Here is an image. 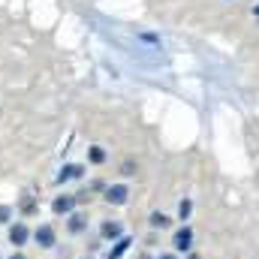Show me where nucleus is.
Listing matches in <instances>:
<instances>
[{"label": "nucleus", "instance_id": "9", "mask_svg": "<svg viewBox=\"0 0 259 259\" xmlns=\"http://www.w3.org/2000/svg\"><path fill=\"white\" fill-rule=\"evenodd\" d=\"M148 226H151L154 232H157V229H169V226H172V217H169V214H163V211H151Z\"/></svg>", "mask_w": 259, "mask_h": 259}, {"label": "nucleus", "instance_id": "3", "mask_svg": "<svg viewBox=\"0 0 259 259\" xmlns=\"http://www.w3.org/2000/svg\"><path fill=\"white\" fill-rule=\"evenodd\" d=\"M30 235H33V232H30L27 223H21V220L9 226V244H12V247H24V244L30 241Z\"/></svg>", "mask_w": 259, "mask_h": 259}, {"label": "nucleus", "instance_id": "5", "mask_svg": "<svg viewBox=\"0 0 259 259\" xmlns=\"http://www.w3.org/2000/svg\"><path fill=\"white\" fill-rule=\"evenodd\" d=\"M103 199H106L109 205H118V208H121V205L130 202V187L127 184H112V187H106V196H103Z\"/></svg>", "mask_w": 259, "mask_h": 259}, {"label": "nucleus", "instance_id": "12", "mask_svg": "<svg viewBox=\"0 0 259 259\" xmlns=\"http://www.w3.org/2000/svg\"><path fill=\"white\" fill-rule=\"evenodd\" d=\"M88 160H91V163H97V166H100V163H106V151H103V148H100V145H94V148H91V151H88Z\"/></svg>", "mask_w": 259, "mask_h": 259}, {"label": "nucleus", "instance_id": "8", "mask_svg": "<svg viewBox=\"0 0 259 259\" xmlns=\"http://www.w3.org/2000/svg\"><path fill=\"white\" fill-rule=\"evenodd\" d=\"M84 175V166L81 163H66L64 169H61V175H58V184H66V181H78Z\"/></svg>", "mask_w": 259, "mask_h": 259}, {"label": "nucleus", "instance_id": "10", "mask_svg": "<svg viewBox=\"0 0 259 259\" xmlns=\"http://www.w3.org/2000/svg\"><path fill=\"white\" fill-rule=\"evenodd\" d=\"M18 211L24 214V217H33L36 211H39V202L33 199L30 193H21V202H18Z\"/></svg>", "mask_w": 259, "mask_h": 259}, {"label": "nucleus", "instance_id": "1", "mask_svg": "<svg viewBox=\"0 0 259 259\" xmlns=\"http://www.w3.org/2000/svg\"><path fill=\"white\" fill-rule=\"evenodd\" d=\"M33 241H36V247L52 250V247L58 244V232H55V226H52V223H39V226L33 229Z\"/></svg>", "mask_w": 259, "mask_h": 259}, {"label": "nucleus", "instance_id": "13", "mask_svg": "<svg viewBox=\"0 0 259 259\" xmlns=\"http://www.w3.org/2000/svg\"><path fill=\"white\" fill-rule=\"evenodd\" d=\"M190 214H193V202H190V199H181V205H178V220H190Z\"/></svg>", "mask_w": 259, "mask_h": 259}, {"label": "nucleus", "instance_id": "11", "mask_svg": "<svg viewBox=\"0 0 259 259\" xmlns=\"http://www.w3.org/2000/svg\"><path fill=\"white\" fill-rule=\"evenodd\" d=\"M112 244H115V247L109 250V259H121V256H124V253L130 250L133 238H130V235H124V238H118V241H112Z\"/></svg>", "mask_w": 259, "mask_h": 259}, {"label": "nucleus", "instance_id": "7", "mask_svg": "<svg viewBox=\"0 0 259 259\" xmlns=\"http://www.w3.org/2000/svg\"><path fill=\"white\" fill-rule=\"evenodd\" d=\"M100 238L103 241H118V238H124V226L118 220H103L100 223Z\"/></svg>", "mask_w": 259, "mask_h": 259}, {"label": "nucleus", "instance_id": "17", "mask_svg": "<svg viewBox=\"0 0 259 259\" xmlns=\"http://www.w3.org/2000/svg\"><path fill=\"white\" fill-rule=\"evenodd\" d=\"M9 259H27V256H24V253H18V250H15V253H12V256H9Z\"/></svg>", "mask_w": 259, "mask_h": 259}, {"label": "nucleus", "instance_id": "2", "mask_svg": "<svg viewBox=\"0 0 259 259\" xmlns=\"http://www.w3.org/2000/svg\"><path fill=\"white\" fill-rule=\"evenodd\" d=\"M75 205H78V196L75 193H64V196H55L52 211H55L58 217H69V214L75 211Z\"/></svg>", "mask_w": 259, "mask_h": 259}, {"label": "nucleus", "instance_id": "6", "mask_svg": "<svg viewBox=\"0 0 259 259\" xmlns=\"http://www.w3.org/2000/svg\"><path fill=\"white\" fill-rule=\"evenodd\" d=\"M88 214L84 211H72L69 217H66V232L69 235H81V232H88Z\"/></svg>", "mask_w": 259, "mask_h": 259}, {"label": "nucleus", "instance_id": "4", "mask_svg": "<svg viewBox=\"0 0 259 259\" xmlns=\"http://www.w3.org/2000/svg\"><path fill=\"white\" fill-rule=\"evenodd\" d=\"M172 247H175V253H187V250L193 247V229H190V226H181V229L172 235Z\"/></svg>", "mask_w": 259, "mask_h": 259}, {"label": "nucleus", "instance_id": "16", "mask_svg": "<svg viewBox=\"0 0 259 259\" xmlns=\"http://www.w3.org/2000/svg\"><path fill=\"white\" fill-rule=\"evenodd\" d=\"M157 259H178V253H175V250H172V253H160Z\"/></svg>", "mask_w": 259, "mask_h": 259}, {"label": "nucleus", "instance_id": "14", "mask_svg": "<svg viewBox=\"0 0 259 259\" xmlns=\"http://www.w3.org/2000/svg\"><path fill=\"white\" fill-rule=\"evenodd\" d=\"M12 214H15L12 205H0V226H6V223L12 220Z\"/></svg>", "mask_w": 259, "mask_h": 259}, {"label": "nucleus", "instance_id": "15", "mask_svg": "<svg viewBox=\"0 0 259 259\" xmlns=\"http://www.w3.org/2000/svg\"><path fill=\"white\" fill-rule=\"evenodd\" d=\"M121 175H136V163H133V160H127V163L121 166Z\"/></svg>", "mask_w": 259, "mask_h": 259}]
</instances>
